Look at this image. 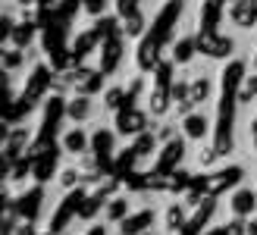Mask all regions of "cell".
<instances>
[{
	"label": "cell",
	"instance_id": "obj_18",
	"mask_svg": "<svg viewBox=\"0 0 257 235\" xmlns=\"http://www.w3.org/2000/svg\"><path fill=\"white\" fill-rule=\"evenodd\" d=\"M238 97L245 100V103H251V100L257 97V72H254V75H248L245 82H241V94H238Z\"/></svg>",
	"mask_w": 257,
	"mask_h": 235
},
{
	"label": "cell",
	"instance_id": "obj_25",
	"mask_svg": "<svg viewBox=\"0 0 257 235\" xmlns=\"http://www.w3.org/2000/svg\"><path fill=\"white\" fill-rule=\"evenodd\" d=\"M210 235H226V229H216V232H210Z\"/></svg>",
	"mask_w": 257,
	"mask_h": 235
},
{
	"label": "cell",
	"instance_id": "obj_10",
	"mask_svg": "<svg viewBox=\"0 0 257 235\" xmlns=\"http://www.w3.org/2000/svg\"><path fill=\"white\" fill-rule=\"evenodd\" d=\"M119 57H122V44H119V38H113V41H107V47H104V72H113Z\"/></svg>",
	"mask_w": 257,
	"mask_h": 235
},
{
	"label": "cell",
	"instance_id": "obj_3",
	"mask_svg": "<svg viewBox=\"0 0 257 235\" xmlns=\"http://www.w3.org/2000/svg\"><path fill=\"white\" fill-rule=\"evenodd\" d=\"M182 132L191 141H201V138H207V132H210V120L204 113H188L182 120Z\"/></svg>",
	"mask_w": 257,
	"mask_h": 235
},
{
	"label": "cell",
	"instance_id": "obj_26",
	"mask_svg": "<svg viewBox=\"0 0 257 235\" xmlns=\"http://www.w3.org/2000/svg\"><path fill=\"white\" fill-rule=\"evenodd\" d=\"M254 66H257V54H254Z\"/></svg>",
	"mask_w": 257,
	"mask_h": 235
},
{
	"label": "cell",
	"instance_id": "obj_19",
	"mask_svg": "<svg viewBox=\"0 0 257 235\" xmlns=\"http://www.w3.org/2000/svg\"><path fill=\"white\" fill-rule=\"evenodd\" d=\"M122 97H125L122 88H107V91H104V107H107V110H119Z\"/></svg>",
	"mask_w": 257,
	"mask_h": 235
},
{
	"label": "cell",
	"instance_id": "obj_1",
	"mask_svg": "<svg viewBox=\"0 0 257 235\" xmlns=\"http://www.w3.org/2000/svg\"><path fill=\"white\" fill-rule=\"evenodd\" d=\"M229 19H232L238 29H248L257 22V0H232L229 7Z\"/></svg>",
	"mask_w": 257,
	"mask_h": 235
},
{
	"label": "cell",
	"instance_id": "obj_4",
	"mask_svg": "<svg viewBox=\"0 0 257 235\" xmlns=\"http://www.w3.org/2000/svg\"><path fill=\"white\" fill-rule=\"evenodd\" d=\"M116 126H119L122 135H145L148 120H145V113H141V110H122Z\"/></svg>",
	"mask_w": 257,
	"mask_h": 235
},
{
	"label": "cell",
	"instance_id": "obj_23",
	"mask_svg": "<svg viewBox=\"0 0 257 235\" xmlns=\"http://www.w3.org/2000/svg\"><path fill=\"white\" fill-rule=\"evenodd\" d=\"M19 63H22V54H19V50H10V54H4V66H7V69H16Z\"/></svg>",
	"mask_w": 257,
	"mask_h": 235
},
{
	"label": "cell",
	"instance_id": "obj_13",
	"mask_svg": "<svg viewBox=\"0 0 257 235\" xmlns=\"http://www.w3.org/2000/svg\"><path fill=\"white\" fill-rule=\"evenodd\" d=\"M210 91H213V85H210V78H198V82L195 85H191V103H204V100H207L210 97Z\"/></svg>",
	"mask_w": 257,
	"mask_h": 235
},
{
	"label": "cell",
	"instance_id": "obj_7",
	"mask_svg": "<svg viewBox=\"0 0 257 235\" xmlns=\"http://www.w3.org/2000/svg\"><path fill=\"white\" fill-rule=\"evenodd\" d=\"M63 145H66V151H69V154H85V151H88V145H91V138H88L82 129H69V132L63 135Z\"/></svg>",
	"mask_w": 257,
	"mask_h": 235
},
{
	"label": "cell",
	"instance_id": "obj_21",
	"mask_svg": "<svg viewBox=\"0 0 257 235\" xmlns=\"http://www.w3.org/2000/svg\"><path fill=\"white\" fill-rule=\"evenodd\" d=\"M166 223H170V229H179L185 223V210L182 207H170V213H166Z\"/></svg>",
	"mask_w": 257,
	"mask_h": 235
},
{
	"label": "cell",
	"instance_id": "obj_22",
	"mask_svg": "<svg viewBox=\"0 0 257 235\" xmlns=\"http://www.w3.org/2000/svg\"><path fill=\"white\" fill-rule=\"evenodd\" d=\"M116 13L122 19L132 16V13H138V0H116Z\"/></svg>",
	"mask_w": 257,
	"mask_h": 235
},
{
	"label": "cell",
	"instance_id": "obj_5",
	"mask_svg": "<svg viewBox=\"0 0 257 235\" xmlns=\"http://www.w3.org/2000/svg\"><path fill=\"white\" fill-rule=\"evenodd\" d=\"M66 116H69L72 123H85L88 116H91V97L79 91V94H75V97L66 103Z\"/></svg>",
	"mask_w": 257,
	"mask_h": 235
},
{
	"label": "cell",
	"instance_id": "obj_2",
	"mask_svg": "<svg viewBox=\"0 0 257 235\" xmlns=\"http://www.w3.org/2000/svg\"><path fill=\"white\" fill-rule=\"evenodd\" d=\"M229 210H232L235 216H251L257 210V191H251V188L232 191V198H229Z\"/></svg>",
	"mask_w": 257,
	"mask_h": 235
},
{
	"label": "cell",
	"instance_id": "obj_12",
	"mask_svg": "<svg viewBox=\"0 0 257 235\" xmlns=\"http://www.w3.org/2000/svg\"><path fill=\"white\" fill-rule=\"evenodd\" d=\"M182 141H170V148H166L163 151V157H160V169H163V173H170V169H173V163L179 160V157H182Z\"/></svg>",
	"mask_w": 257,
	"mask_h": 235
},
{
	"label": "cell",
	"instance_id": "obj_9",
	"mask_svg": "<svg viewBox=\"0 0 257 235\" xmlns=\"http://www.w3.org/2000/svg\"><path fill=\"white\" fill-rule=\"evenodd\" d=\"M145 29H148V19H145V13H141V10L122 19V32H125V35H132V38H138Z\"/></svg>",
	"mask_w": 257,
	"mask_h": 235
},
{
	"label": "cell",
	"instance_id": "obj_15",
	"mask_svg": "<svg viewBox=\"0 0 257 235\" xmlns=\"http://www.w3.org/2000/svg\"><path fill=\"white\" fill-rule=\"evenodd\" d=\"M154 145H160V141L154 138V135H148V132H145V135H138V138H135L132 154H135V157H148V154L154 151Z\"/></svg>",
	"mask_w": 257,
	"mask_h": 235
},
{
	"label": "cell",
	"instance_id": "obj_8",
	"mask_svg": "<svg viewBox=\"0 0 257 235\" xmlns=\"http://www.w3.org/2000/svg\"><path fill=\"white\" fill-rule=\"evenodd\" d=\"M201 50H207L210 57H226L229 50H232V41L223 38V35H213V38H207V41L201 44Z\"/></svg>",
	"mask_w": 257,
	"mask_h": 235
},
{
	"label": "cell",
	"instance_id": "obj_17",
	"mask_svg": "<svg viewBox=\"0 0 257 235\" xmlns=\"http://www.w3.org/2000/svg\"><path fill=\"white\" fill-rule=\"evenodd\" d=\"M166 103H170L166 91H163V88H154V91H151V110L157 113V116H163V113H166Z\"/></svg>",
	"mask_w": 257,
	"mask_h": 235
},
{
	"label": "cell",
	"instance_id": "obj_14",
	"mask_svg": "<svg viewBox=\"0 0 257 235\" xmlns=\"http://www.w3.org/2000/svg\"><path fill=\"white\" fill-rule=\"evenodd\" d=\"M195 41L191 38H182V41H176V47H173V60H179V63H185V60H191L195 57Z\"/></svg>",
	"mask_w": 257,
	"mask_h": 235
},
{
	"label": "cell",
	"instance_id": "obj_20",
	"mask_svg": "<svg viewBox=\"0 0 257 235\" xmlns=\"http://www.w3.org/2000/svg\"><path fill=\"white\" fill-rule=\"evenodd\" d=\"M32 32H35V29H32V25H29V22H22V25H19V29H16V32H13V44H16V47H22L25 41H29V35H32Z\"/></svg>",
	"mask_w": 257,
	"mask_h": 235
},
{
	"label": "cell",
	"instance_id": "obj_6",
	"mask_svg": "<svg viewBox=\"0 0 257 235\" xmlns=\"http://www.w3.org/2000/svg\"><path fill=\"white\" fill-rule=\"evenodd\" d=\"M151 219H154L151 210H141V213H135V216H125L119 229H122V235H138L141 229H148V226H151Z\"/></svg>",
	"mask_w": 257,
	"mask_h": 235
},
{
	"label": "cell",
	"instance_id": "obj_24",
	"mask_svg": "<svg viewBox=\"0 0 257 235\" xmlns=\"http://www.w3.org/2000/svg\"><path fill=\"white\" fill-rule=\"evenodd\" d=\"M241 232H245V226H241L238 219H235V223H229V226H226V235H241Z\"/></svg>",
	"mask_w": 257,
	"mask_h": 235
},
{
	"label": "cell",
	"instance_id": "obj_16",
	"mask_svg": "<svg viewBox=\"0 0 257 235\" xmlns=\"http://www.w3.org/2000/svg\"><path fill=\"white\" fill-rule=\"evenodd\" d=\"M125 213H128V201L125 198H116V201L107 207V219H113V223H122Z\"/></svg>",
	"mask_w": 257,
	"mask_h": 235
},
{
	"label": "cell",
	"instance_id": "obj_11",
	"mask_svg": "<svg viewBox=\"0 0 257 235\" xmlns=\"http://www.w3.org/2000/svg\"><path fill=\"white\" fill-rule=\"evenodd\" d=\"M91 145H94L97 157H110V154H113V132H107V129H100V132H94Z\"/></svg>",
	"mask_w": 257,
	"mask_h": 235
}]
</instances>
